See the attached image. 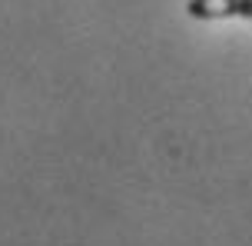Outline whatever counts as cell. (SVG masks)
Instances as JSON below:
<instances>
[{"label":"cell","mask_w":252,"mask_h":246,"mask_svg":"<svg viewBox=\"0 0 252 246\" xmlns=\"http://www.w3.org/2000/svg\"><path fill=\"white\" fill-rule=\"evenodd\" d=\"M186 13L196 20H222V17L252 20V0H186Z\"/></svg>","instance_id":"6da1fadb"}]
</instances>
